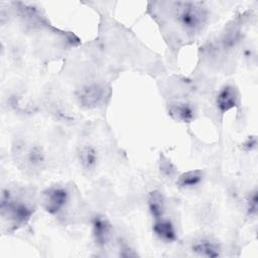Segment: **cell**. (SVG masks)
Segmentation results:
<instances>
[{
  "instance_id": "obj_5",
  "label": "cell",
  "mask_w": 258,
  "mask_h": 258,
  "mask_svg": "<svg viewBox=\"0 0 258 258\" xmlns=\"http://www.w3.org/2000/svg\"><path fill=\"white\" fill-rule=\"evenodd\" d=\"M215 104L221 114H225L240 104V94L238 89L231 85H224L217 93Z\"/></svg>"
},
{
  "instance_id": "obj_11",
  "label": "cell",
  "mask_w": 258,
  "mask_h": 258,
  "mask_svg": "<svg viewBox=\"0 0 258 258\" xmlns=\"http://www.w3.org/2000/svg\"><path fill=\"white\" fill-rule=\"evenodd\" d=\"M205 174L201 169H191L180 173L175 184L180 189H192L198 187L204 180Z\"/></svg>"
},
{
  "instance_id": "obj_8",
  "label": "cell",
  "mask_w": 258,
  "mask_h": 258,
  "mask_svg": "<svg viewBox=\"0 0 258 258\" xmlns=\"http://www.w3.org/2000/svg\"><path fill=\"white\" fill-rule=\"evenodd\" d=\"M168 115L174 121L180 123H189L195 120L197 111L192 104L184 101H178L169 105Z\"/></svg>"
},
{
  "instance_id": "obj_6",
  "label": "cell",
  "mask_w": 258,
  "mask_h": 258,
  "mask_svg": "<svg viewBox=\"0 0 258 258\" xmlns=\"http://www.w3.org/2000/svg\"><path fill=\"white\" fill-rule=\"evenodd\" d=\"M152 232L154 236L163 243H174L177 240V231L175 225L169 218H159L153 220Z\"/></svg>"
},
{
  "instance_id": "obj_1",
  "label": "cell",
  "mask_w": 258,
  "mask_h": 258,
  "mask_svg": "<svg viewBox=\"0 0 258 258\" xmlns=\"http://www.w3.org/2000/svg\"><path fill=\"white\" fill-rule=\"evenodd\" d=\"M172 15L178 26L188 35L195 36L206 27L210 13L202 2L179 1L172 3Z\"/></svg>"
},
{
  "instance_id": "obj_13",
  "label": "cell",
  "mask_w": 258,
  "mask_h": 258,
  "mask_svg": "<svg viewBox=\"0 0 258 258\" xmlns=\"http://www.w3.org/2000/svg\"><path fill=\"white\" fill-rule=\"evenodd\" d=\"M45 159H46L45 152L40 146L33 145L27 150L26 162L31 169L38 170L43 168L45 164Z\"/></svg>"
},
{
  "instance_id": "obj_10",
  "label": "cell",
  "mask_w": 258,
  "mask_h": 258,
  "mask_svg": "<svg viewBox=\"0 0 258 258\" xmlns=\"http://www.w3.org/2000/svg\"><path fill=\"white\" fill-rule=\"evenodd\" d=\"M190 250L192 253L200 257H207V258H214L221 256V247L220 245L211 239H200L192 243Z\"/></svg>"
},
{
  "instance_id": "obj_12",
  "label": "cell",
  "mask_w": 258,
  "mask_h": 258,
  "mask_svg": "<svg viewBox=\"0 0 258 258\" xmlns=\"http://www.w3.org/2000/svg\"><path fill=\"white\" fill-rule=\"evenodd\" d=\"M147 209L153 220L164 217L165 199L158 189L151 190L147 196Z\"/></svg>"
},
{
  "instance_id": "obj_7",
  "label": "cell",
  "mask_w": 258,
  "mask_h": 258,
  "mask_svg": "<svg viewBox=\"0 0 258 258\" xmlns=\"http://www.w3.org/2000/svg\"><path fill=\"white\" fill-rule=\"evenodd\" d=\"M92 235L95 243L99 247L106 246L112 236V226L110 222L102 216H96L93 218Z\"/></svg>"
},
{
  "instance_id": "obj_9",
  "label": "cell",
  "mask_w": 258,
  "mask_h": 258,
  "mask_svg": "<svg viewBox=\"0 0 258 258\" xmlns=\"http://www.w3.org/2000/svg\"><path fill=\"white\" fill-rule=\"evenodd\" d=\"M78 157L82 168L87 172L93 171L97 167L100 159L98 149L92 144H85L81 146Z\"/></svg>"
},
{
  "instance_id": "obj_2",
  "label": "cell",
  "mask_w": 258,
  "mask_h": 258,
  "mask_svg": "<svg viewBox=\"0 0 258 258\" xmlns=\"http://www.w3.org/2000/svg\"><path fill=\"white\" fill-rule=\"evenodd\" d=\"M0 209L2 217H7L14 226L25 225L34 212L32 206L26 202L15 200L8 189L2 190Z\"/></svg>"
},
{
  "instance_id": "obj_14",
  "label": "cell",
  "mask_w": 258,
  "mask_h": 258,
  "mask_svg": "<svg viewBox=\"0 0 258 258\" xmlns=\"http://www.w3.org/2000/svg\"><path fill=\"white\" fill-rule=\"evenodd\" d=\"M258 202H257V190L254 189L246 199V210L248 215L255 216L257 213Z\"/></svg>"
},
{
  "instance_id": "obj_3",
  "label": "cell",
  "mask_w": 258,
  "mask_h": 258,
  "mask_svg": "<svg viewBox=\"0 0 258 258\" xmlns=\"http://www.w3.org/2000/svg\"><path fill=\"white\" fill-rule=\"evenodd\" d=\"M69 201L70 192L62 185H51L45 188L40 196L42 209L51 216L61 213L66 209Z\"/></svg>"
},
{
  "instance_id": "obj_4",
  "label": "cell",
  "mask_w": 258,
  "mask_h": 258,
  "mask_svg": "<svg viewBox=\"0 0 258 258\" xmlns=\"http://www.w3.org/2000/svg\"><path fill=\"white\" fill-rule=\"evenodd\" d=\"M106 89L104 85L97 82H91L83 85L76 92V99L84 109H95L105 99Z\"/></svg>"
}]
</instances>
